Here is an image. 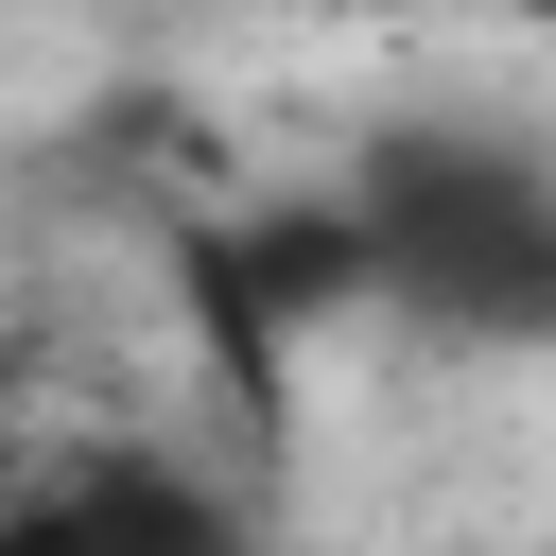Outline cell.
<instances>
[{
    "label": "cell",
    "instance_id": "cell-1",
    "mask_svg": "<svg viewBox=\"0 0 556 556\" xmlns=\"http://www.w3.org/2000/svg\"><path fill=\"white\" fill-rule=\"evenodd\" d=\"M365 261L469 330H556V174L486 139H400L365 191Z\"/></svg>",
    "mask_w": 556,
    "mask_h": 556
}]
</instances>
